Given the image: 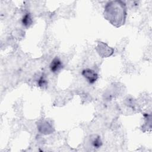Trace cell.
<instances>
[{"label":"cell","instance_id":"cell-1","mask_svg":"<svg viewBox=\"0 0 152 152\" xmlns=\"http://www.w3.org/2000/svg\"><path fill=\"white\" fill-rule=\"evenodd\" d=\"M126 15V5L123 1H113L106 4L104 11V17L115 27H119L124 24Z\"/></svg>","mask_w":152,"mask_h":152},{"label":"cell","instance_id":"cell-2","mask_svg":"<svg viewBox=\"0 0 152 152\" xmlns=\"http://www.w3.org/2000/svg\"><path fill=\"white\" fill-rule=\"evenodd\" d=\"M97 48L99 54L102 57H107L110 56L113 52V49L103 42H99Z\"/></svg>","mask_w":152,"mask_h":152},{"label":"cell","instance_id":"cell-3","mask_svg":"<svg viewBox=\"0 0 152 152\" xmlns=\"http://www.w3.org/2000/svg\"><path fill=\"white\" fill-rule=\"evenodd\" d=\"M81 74L90 84L94 83L98 78V75L97 73L94 71L90 69H84L82 71Z\"/></svg>","mask_w":152,"mask_h":152},{"label":"cell","instance_id":"cell-4","mask_svg":"<svg viewBox=\"0 0 152 152\" xmlns=\"http://www.w3.org/2000/svg\"><path fill=\"white\" fill-rule=\"evenodd\" d=\"M63 68V65L61 61L57 57L55 58L50 64V69L52 72L57 73Z\"/></svg>","mask_w":152,"mask_h":152},{"label":"cell","instance_id":"cell-5","mask_svg":"<svg viewBox=\"0 0 152 152\" xmlns=\"http://www.w3.org/2000/svg\"><path fill=\"white\" fill-rule=\"evenodd\" d=\"M39 129L40 132L45 134H51V132H52V128L51 125L47 122H42L39 126Z\"/></svg>","mask_w":152,"mask_h":152},{"label":"cell","instance_id":"cell-6","mask_svg":"<svg viewBox=\"0 0 152 152\" xmlns=\"http://www.w3.org/2000/svg\"><path fill=\"white\" fill-rule=\"evenodd\" d=\"M22 24L26 27H28L32 24V19L29 13L24 15L22 19Z\"/></svg>","mask_w":152,"mask_h":152},{"label":"cell","instance_id":"cell-7","mask_svg":"<svg viewBox=\"0 0 152 152\" xmlns=\"http://www.w3.org/2000/svg\"><path fill=\"white\" fill-rule=\"evenodd\" d=\"M92 144L96 148H99L100 147H101L102 142L100 137L99 136H97L96 138H94L92 140Z\"/></svg>","mask_w":152,"mask_h":152},{"label":"cell","instance_id":"cell-8","mask_svg":"<svg viewBox=\"0 0 152 152\" xmlns=\"http://www.w3.org/2000/svg\"><path fill=\"white\" fill-rule=\"evenodd\" d=\"M47 84H48V82L46 81V80L45 79V77L43 75H42L40 79L38 81V85L40 87L43 88L45 87H46L47 86Z\"/></svg>","mask_w":152,"mask_h":152}]
</instances>
